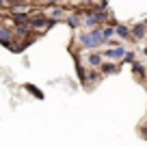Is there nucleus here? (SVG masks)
<instances>
[{"instance_id":"2","label":"nucleus","mask_w":147,"mask_h":147,"mask_svg":"<svg viewBox=\"0 0 147 147\" xmlns=\"http://www.w3.org/2000/svg\"><path fill=\"white\" fill-rule=\"evenodd\" d=\"M104 20H106V13H104V11H100V13H91V15H89L87 24H89V26H95V24L104 22Z\"/></svg>"},{"instance_id":"10","label":"nucleus","mask_w":147,"mask_h":147,"mask_svg":"<svg viewBox=\"0 0 147 147\" xmlns=\"http://www.w3.org/2000/svg\"><path fill=\"white\" fill-rule=\"evenodd\" d=\"M113 69H115V65H110V63H108V65H104V71H106V74H110Z\"/></svg>"},{"instance_id":"6","label":"nucleus","mask_w":147,"mask_h":147,"mask_svg":"<svg viewBox=\"0 0 147 147\" xmlns=\"http://www.w3.org/2000/svg\"><path fill=\"white\" fill-rule=\"evenodd\" d=\"M89 63H91V65H100L102 63V56L100 54H91V56H89Z\"/></svg>"},{"instance_id":"7","label":"nucleus","mask_w":147,"mask_h":147,"mask_svg":"<svg viewBox=\"0 0 147 147\" xmlns=\"http://www.w3.org/2000/svg\"><path fill=\"white\" fill-rule=\"evenodd\" d=\"M15 22H18V24H28V15H22V13H20V15H15Z\"/></svg>"},{"instance_id":"5","label":"nucleus","mask_w":147,"mask_h":147,"mask_svg":"<svg viewBox=\"0 0 147 147\" xmlns=\"http://www.w3.org/2000/svg\"><path fill=\"white\" fill-rule=\"evenodd\" d=\"M113 30H115V32H117V35H119V37H123V39H128V37H130L128 28H123V26H115V28H113Z\"/></svg>"},{"instance_id":"1","label":"nucleus","mask_w":147,"mask_h":147,"mask_svg":"<svg viewBox=\"0 0 147 147\" xmlns=\"http://www.w3.org/2000/svg\"><path fill=\"white\" fill-rule=\"evenodd\" d=\"M104 41H106V37H104L102 30H91V32H87V35L80 37V43H82V46H89V48H97Z\"/></svg>"},{"instance_id":"3","label":"nucleus","mask_w":147,"mask_h":147,"mask_svg":"<svg viewBox=\"0 0 147 147\" xmlns=\"http://www.w3.org/2000/svg\"><path fill=\"white\" fill-rule=\"evenodd\" d=\"M125 54H128V52H125L123 48H113V50L106 52V56H108V59H123Z\"/></svg>"},{"instance_id":"13","label":"nucleus","mask_w":147,"mask_h":147,"mask_svg":"<svg viewBox=\"0 0 147 147\" xmlns=\"http://www.w3.org/2000/svg\"><path fill=\"white\" fill-rule=\"evenodd\" d=\"M0 5H2V0H0Z\"/></svg>"},{"instance_id":"9","label":"nucleus","mask_w":147,"mask_h":147,"mask_svg":"<svg viewBox=\"0 0 147 147\" xmlns=\"http://www.w3.org/2000/svg\"><path fill=\"white\" fill-rule=\"evenodd\" d=\"M67 22H69V24H71V26H78V22H80V20H78V18H76V15H71V18H69V20H67Z\"/></svg>"},{"instance_id":"11","label":"nucleus","mask_w":147,"mask_h":147,"mask_svg":"<svg viewBox=\"0 0 147 147\" xmlns=\"http://www.w3.org/2000/svg\"><path fill=\"white\" fill-rule=\"evenodd\" d=\"M46 2H56V0H46Z\"/></svg>"},{"instance_id":"12","label":"nucleus","mask_w":147,"mask_h":147,"mask_svg":"<svg viewBox=\"0 0 147 147\" xmlns=\"http://www.w3.org/2000/svg\"><path fill=\"white\" fill-rule=\"evenodd\" d=\"M145 54H147V48H145Z\"/></svg>"},{"instance_id":"8","label":"nucleus","mask_w":147,"mask_h":147,"mask_svg":"<svg viewBox=\"0 0 147 147\" xmlns=\"http://www.w3.org/2000/svg\"><path fill=\"white\" fill-rule=\"evenodd\" d=\"M143 35H145V26L141 24V26H136V28H134V37H143Z\"/></svg>"},{"instance_id":"4","label":"nucleus","mask_w":147,"mask_h":147,"mask_svg":"<svg viewBox=\"0 0 147 147\" xmlns=\"http://www.w3.org/2000/svg\"><path fill=\"white\" fill-rule=\"evenodd\" d=\"M0 41L7 43V46H11V32L5 30V28H0Z\"/></svg>"}]
</instances>
